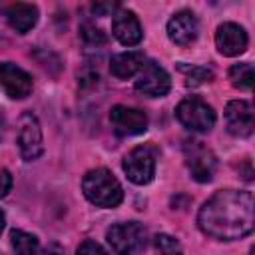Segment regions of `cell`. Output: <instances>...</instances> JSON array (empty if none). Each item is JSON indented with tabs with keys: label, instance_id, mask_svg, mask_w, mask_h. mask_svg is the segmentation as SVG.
<instances>
[{
	"label": "cell",
	"instance_id": "obj_1",
	"mask_svg": "<svg viewBox=\"0 0 255 255\" xmlns=\"http://www.w3.org/2000/svg\"><path fill=\"white\" fill-rule=\"evenodd\" d=\"M199 229L219 241H233L249 235L255 227V201L249 191H215L197 213Z\"/></svg>",
	"mask_w": 255,
	"mask_h": 255
},
{
	"label": "cell",
	"instance_id": "obj_2",
	"mask_svg": "<svg viewBox=\"0 0 255 255\" xmlns=\"http://www.w3.org/2000/svg\"><path fill=\"white\" fill-rule=\"evenodd\" d=\"M82 191L98 207H116L124 199L120 181L106 167L90 169L82 179Z\"/></svg>",
	"mask_w": 255,
	"mask_h": 255
},
{
	"label": "cell",
	"instance_id": "obj_3",
	"mask_svg": "<svg viewBox=\"0 0 255 255\" xmlns=\"http://www.w3.org/2000/svg\"><path fill=\"white\" fill-rule=\"evenodd\" d=\"M106 239L116 255H135L147 243V231L137 221L116 223L108 229Z\"/></svg>",
	"mask_w": 255,
	"mask_h": 255
},
{
	"label": "cell",
	"instance_id": "obj_4",
	"mask_svg": "<svg viewBox=\"0 0 255 255\" xmlns=\"http://www.w3.org/2000/svg\"><path fill=\"white\" fill-rule=\"evenodd\" d=\"M175 116L189 131H209L215 126V112L199 98H185L175 108Z\"/></svg>",
	"mask_w": 255,
	"mask_h": 255
},
{
	"label": "cell",
	"instance_id": "obj_5",
	"mask_svg": "<svg viewBox=\"0 0 255 255\" xmlns=\"http://www.w3.org/2000/svg\"><path fill=\"white\" fill-rule=\"evenodd\" d=\"M183 153H185L187 169H189V173L195 181L205 183V181L213 179V173H215V167H217V157L207 145H203L201 141L191 139V141H185Z\"/></svg>",
	"mask_w": 255,
	"mask_h": 255
},
{
	"label": "cell",
	"instance_id": "obj_6",
	"mask_svg": "<svg viewBox=\"0 0 255 255\" xmlns=\"http://www.w3.org/2000/svg\"><path fill=\"white\" fill-rule=\"evenodd\" d=\"M124 171L135 185H145L155 173V151L149 145H137L124 157Z\"/></svg>",
	"mask_w": 255,
	"mask_h": 255
},
{
	"label": "cell",
	"instance_id": "obj_7",
	"mask_svg": "<svg viewBox=\"0 0 255 255\" xmlns=\"http://www.w3.org/2000/svg\"><path fill=\"white\" fill-rule=\"evenodd\" d=\"M135 90H139L145 96L161 98L171 90V78L169 74L155 62L145 60L141 70L135 74Z\"/></svg>",
	"mask_w": 255,
	"mask_h": 255
},
{
	"label": "cell",
	"instance_id": "obj_8",
	"mask_svg": "<svg viewBox=\"0 0 255 255\" xmlns=\"http://www.w3.org/2000/svg\"><path fill=\"white\" fill-rule=\"evenodd\" d=\"M18 147H20V153L26 161H32V159H38L42 149H44V143H42V128H40V122L34 114H24L22 120H20V128H18Z\"/></svg>",
	"mask_w": 255,
	"mask_h": 255
},
{
	"label": "cell",
	"instance_id": "obj_9",
	"mask_svg": "<svg viewBox=\"0 0 255 255\" xmlns=\"http://www.w3.org/2000/svg\"><path fill=\"white\" fill-rule=\"evenodd\" d=\"M110 122H112L114 131L122 137L139 135L147 129V116L137 108L114 106L110 112Z\"/></svg>",
	"mask_w": 255,
	"mask_h": 255
},
{
	"label": "cell",
	"instance_id": "obj_10",
	"mask_svg": "<svg viewBox=\"0 0 255 255\" xmlns=\"http://www.w3.org/2000/svg\"><path fill=\"white\" fill-rule=\"evenodd\" d=\"M0 86L4 88V92L10 98L22 100V98L30 96V92H32V78L20 66L12 64V62H2L0 64Z\"/></svg>",
	"mask_w": 255,
	"mask_h": 255
},
{
	"label": "cell",
	"instance_id": "obj_11",
	"mask_svg": "<svg viewBox=\"0 0 255 255\" xmlns=\"http://www.w3.org/2000/svg\"><path fill=\"white\" fill-rule=\"evenodd\" d=\"M197 34H199V22H197L195 14L189 10H181V12L173 14L167 22V36L177 46L193 44L197 40Z\"/></svg>",
	"mask_w": 255,
	"mask_h": 255
},
{
	"label": "cell",
	"instance_id": "obj_12",
	"mask_svg": "<svg viewBox=\"0 0 255 255\" xmlns=\"http://www.w3.org/2000/svg\"><path fill=\"white\" fill-rule=\"evenodd\" d=\"M247 32L233 22H225L215 32V46L223 56H239L247 50Z\"/></svg>",
	"mask_w": 255,
	"mask_h": 255
},
{
	"label": "cell",
	"instance_id": "obj_13",
	"mask_svg": "<svg viewBox=\"0 0 255 255\" xmlns=\"http://www.w3.org/2000/svg\"><path fill=\"white\" fill-rule=\"evenodd\" d=\"M225 124L233 135L247 137L253 131V108L245 100H233L225 108Z\"/></svg>",
	"mask_w": 255,
	"mask_h": 255
},
{
	"label": "cell",
	"instance_id": "obj_14",
	"mask_svg": "<svg viewBox=\"0 0 255 255\" xmlns=\"http://www.w3.org/2000/svg\"><path fill=\"white\" fill-rule=\"evenodd\" d=\"M112 34L118 38V42H122L124 46H135L141 42V36H143V30H141V24L137 20V16L131 12V10H118L114 14V20H112Z\"/></svg>",
	"mask_w": 255,
	"mask_h": 255
},
{
	"label": "cell",
	"instance_id": "obj_15",
	"mask_svg": "<svg viewBox=\"0 0 255 255\" xmlns=\"http://www.w3.org/2000/svg\"><path fill=\"white\" fill-rule=\"evenodd\" d=\"M8 24L18 32V34H26L30 32L36 22H38V8L34 4H26V2H16L10 4L4 12Z\"/></svg>",
	"mask_w": 255,
	"mask_h": 255
},
{
	"label": "cell",
	"instance_id": "obj_16",
	"mask_svg": "<svg viewBox=\"0 0 255 255\" xmlns=\"http://www.w3.org/2000/svg\"><path fill=\"white\" fill-rule=\"evenodd\" d=\"M143 62H145V56H143L141 52H137V50L122 52V54L112 56V60H110V70H112V74H114L116 78L128 80V78L135 76V74L141 70Z\"/></svg>",
	"mask_w": 255,
	"mask_h": 255
},
{
	"label": "cell",
	"instance_id": "obj_17",
	"mask_svg": "<svg viewBox=\"0 0 255 255\" xmlns=\"http://www.w3.org/2000/svg\"><path fill=\"white\" fill-rule=\"evenodd\" d=\"M10 239H12V247H14L16 255H40V245L34 235L14 229L10 233Z\"/></svg>",
	"mask_w": 255,
	"mask_h": 255
},
{
	"label": "cell",
	"instance_id": "obj_18",
	"mask_svg": "<svg viewBox=\"0 0 255 255\" xmlns=\"http://www.w3.org/2000/svg\"><path fill=\"white\" fill-rule=\"evenodd\" d=\"M229 80H231V84H233L235 88H239V90H251V88H253V80H255V76H253V66H251L249 62H241V64L231 66V70H229Z\"/></svg>",
	"mask_w": 255,
	"mask_h": 255
},
{
	"label": "cell",
	"instance_id": "obj_19",
	"mask_svg": "<svg viewBox=\"0 0 255 255\" xmlns=\"http://www.w3.org/2000/svg\"><path fill=\"white\" fill-rule=\"evenodd\" d=\"M179 70L187 76V86H199L203 82H211L213 80V72L201 66H183L179 64Z\"/></svg>",
	"mask_w": 255,
	"mask_h": 255
},
{
	"label": "cell",
	"instance_id": "obj_20",
	"mask_svg": "<svg viewBox=\"0 0 255 255\" xmlns=\"http://www.w3.org/2000/svg\"><path fill=\"white\" fill-rule=\"evenodd\" d=\"M80 36H82V40H84L86 44H90V46H100V44H106V42H108L106 32H104L102 28H98L96 24H92V22H84V24L80 26Z\"/></svg>",
	"mask_w": 255,
	"mask_h": 255
},
{
	"label": "cell",
	"instance_id": "obj_21",
	"mask_svg": "<svg viewBox=\"0 0 255 255\" xmlns=\"http://www.w3.org/2000/svg\"><path fill=\"white\" fill-rule=\"evenodd\" d=\"M155 253L157 255H181V245L171 235H157L155 237Z\"/></svg>",
	"mask_w": 255,
	"mask_h": 255
},
{
	"label": "cell",
	"instance_id": "obj_22",
	"mask_svg": "<svg viewBox=\"0 0 255 255\" xmlns=\"http://www.w3.org/2000/svg\"><path fill=\"white\" fill-rule=\"evenodd\" d=\"M76 255H108L106 249L96 243V241H84L80 247H78V253Z\"/></svg>",
	"mask_w": 255,
	"mask_h": 255
},
{
	"label": "cell",
	"instance_id": "obj_23",
	"mask_svg": "<svg viewBox=\"0 0 255 255\" xmlns=\"http://www.w3.org/2000/svg\"><path fill=\"white\" fill-rule=\"evenodd\" d=\"M12 189V175L8 169H0V197H6Z\"/></svg>",
	"mask_w": 255,
	"mask_h": 255
},
{
	"label": "cell",
	"instance_id": "obj_24",
	"mask_svg": "<svg viewBox=\"0 0 255 255\" xmlns=\"http://www.w3.org/2000/svg\"><path fill=\"white\" fill-rule=\"evenodd\" d=\"M116 4H94V12L96 14H106L108 10H114Z\"/></svg>",
	"mask_w": 255,
	"mask_h": 255
},
{
	"label": "cell",
	"instance_id": "obj_25",
	"mask_svg": "<svg viewBox=\"0 0 255 255\" xmlns=\"http://www.w3.org/2000/svg\"><path fill=\"white\" fill-rule=\"evenodd\" d=\"M4 225H6V219H4V213L0 211V233L4 231Z\"/></svg>",
	"mask_w": 255,
	"mask_h": 255
},
{
	"label": "cell",
	"instance_id": "obj_26",
	"mask_svg": "<svg viewBox=\"0 0 255 255\" xmlns=\"http://www.w3.org/2000/svg\"><path fill=\"white\" fill-rule=\"evenodd\" d=\"M2 129H4V116L0 112V137H2Z\"/></svg>",
	"mask_w": 255,
	"mask_h": 255
}]
</instances>
